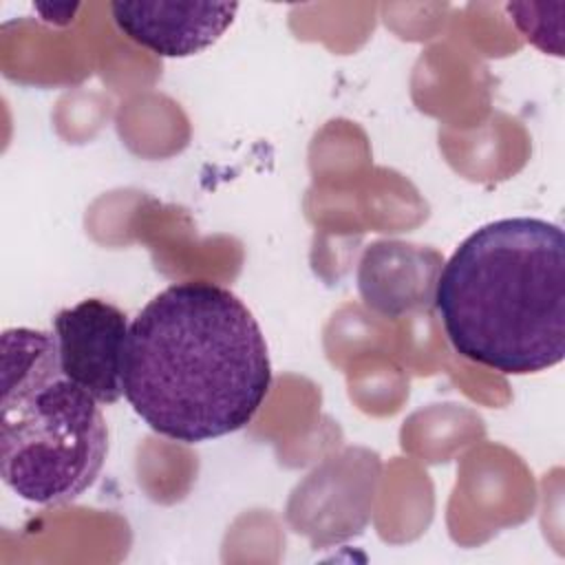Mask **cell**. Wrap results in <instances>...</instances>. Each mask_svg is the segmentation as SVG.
Listing matches in <instances>:
<instances>
[{"label":"cell","mask_w":565,"mask_h":565,"mask_svg":"<svg viewBox=\"0 0 565 565\" xmlns=\"http://www.w3.org/2000/svg\"><path fill=\"white\" fill-rule=\"evenodd\" d=\"M124 397L157 435L201 444L245 428L271 388L265 335L230 289L168 285L130 320Z\"/></svg>","instance_id":"1"},{"label":"cell","mask_w":565,"mask_h":565,"mask_svg":"<svg viewBox=\"0 0 565 565\" xmlns=\"http://www.w3.org/2000/svg\"><path fill=\"white\" fill-rule=\"evenodd\" d=\"M433 305L450 347L503 375L565 358V234L536 216L490 221L437 274Z\"/></svg>","instance_id":"2"},{"label":"cell","mask_w":565,"mask_h":565,"mask_svg":"<svg viewBox=\"0 0 565 565\" xmlns=\"http://www.w3.org/2000/svg\"><path fill=\"white\" fill-rule=\"evenodd\" d=\"M108 455L102 404L64 375L53 331L0 335V475L35 505L79 499Z\"/></svg>","instance_id":"3"},{"label":"cell","mask_w":565,"mask_h":565,"mask_svg":"<svg viewBox=\"0 0 565 565\" xmlns=\"http://www.w3.org/2000/svg\"><path fill=\"white\" fill-rule=\"evenodd\" d=\"M128 316L102 298H84L53 318V338L66 377L102 406L124 397V347Z\"/></svg>","instance_id":"4"},{"label":"cell","mask_w":565,"mask_h":565,"mask_svg":"<svg viewBox=\"0 0 565 565\" xmlns=\"http://www.w3.org/2000/svg\"><path fill=\"white\" fill-rule=\"evenodd\" d=\"M236 11V2H110L117 29L159 57H190L205 51L232 26Z\"/></svg>","instance_id":"5"},{"label":"cell","mask_w":565,"mask_h":565,"mask_svg":"<svg viewBox=\"0 0 565 565\" xmlns=\"http://www.w3.org/2000/svg\"><path fill=\"white\" fill-rule=\"evenodd\" d=\"M35 9L42 13V20H46L49 24H64L60 13L75 11V9H79V4H35Z\"/></svg>","instance_id":"6"}]
</instances>
